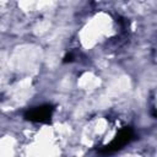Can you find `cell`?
<instances>
[{
	"label": "cell",
	"instance_id": "cell-2",
	"mask_svg": "<svg viewBox=\"0 0 157 157\" xmlns=\"http://www.w3.org/2000/svg\"><path fill=\"white\" fill-rule=\"evenodd\" d=\"M53 112H54V107L52 104H42L28 109L25 113V118L34 123H47L50 120Z\"/></svg>",
	"mask_w": 157,
	"mask_h": 157
},
{
	"label": "cell",
	"instance_id": "cell-1",
	"mask_svg": "<svg viewBox=\"0 0 157 157\" xmlns=\"http://www.w3.org/2000/svg\"><path fill=\"white\" fill-rule=\"evenodd\" d=\"M134 130L131 128H124L121 129L117 136L105 146H103L101 150H99V153L102 155H110V153H114L119 150H121L125 145H128L132 139H134Z\"/></svg>",
	"mask_w": 157,
	"mask_h": 157
}]
</instances>
